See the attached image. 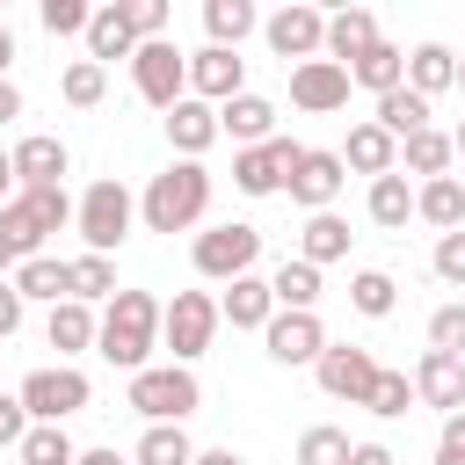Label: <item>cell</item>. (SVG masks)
Segmentation results:
<instances>
[{
	"mask_svg": "<svg viewBox=\"0 0 465 465\" xmlns=\"http://www.w3.org/2000/svg\"><path fill=\"white\" fill-rule=\"evenodd\" d=\"M167 138H174V153H182V160H203V153L218 145V109H211V102H196V94H182V102L167 109Z\"/></svg>",
	"mask_w": 465,
	"mask_h": 465,
	"instance_id": "20",
	"label": "cell"
},
{
	"mask_svg": "<svg viewBox=\"0 0 465 465\" xmlns=\"http://www.w3.org/2000/svg\"><path fill=\"white\" fill-rule=\"evenodd\" d=\"M36 22H44L51 36H87L94 7H87V0H44V7H36Z\"/></svg>",
	"mask_w": 465,
	"mask_h": 465,
	"instance_id": "43",
	"label": "cell"
},
{
	"mask_svg": "<svg viewBox=\"0 0 465 465\" xmlns=\"http://www.w3.org/2000/svg\"><path fill=\"white\" fill-rule=\"evenodd\" d=\"M298 138H269V145H247V153H232V189L240 196H283V174L298 167Z\"/></svg>",
	"mask_w": 465,
	"mask_h": 465,
	"instance_id": "12",
	"label": "cell"
},
{
	"mask_svg": "<svg viewBox=\"0 0 465 465\" xmlns=\"http://www.w3.org/2000/svg\"><path fill=\"white\" fill-rule=\"evenodd\" d=\"M450 160H465V124H458V131H450Z\"/></svg>",
	"mask_w": 465,
	"mask_h": 465,
	"instance_id": "57",
	"label": "cell"
},
{
	"mask_svg": "<svg viewBox=\"0 0 465 465\" xmlns=\"http://www.w3.org/2000/svg\"><path fill=\"white\" fill-rule=\"evenodd\" d=\"M15 116H22V87H15V80H0V124H15Z\"/></svg>",
	"mask_w": 465,
	"mask_h": 465,
	"instance_id": "51",
	"label": "cell"
},
{
	"mask_svg": "<svg viewBox=\"0 0 465 465\" xmlns=\"http://www.w3.org/2000/svg\"><path fill=\"white\" fill-rule=\"evenodd\" d=\"M73 465H124V458H116V450H80Z\"/></svg>",
	"mask_w": 465,
	"mask_h": 465,
	"instance_id": "54",
	"label": "cell"
},
{
	"mask_svg": "<svg viewBox=\"0 0 465 465\" xmlns=\"http://www.w3.org/2000/svg\"><path fill=\"white\" fill-rule=\"evenodd\" d=\"M203 211H211V167H203V160H174V167L153 174V189L138 196L145 232H189Z\"/></svg>",
	"mask_w": 465,
	"mask_h": 465,
	"instance_id": "2",
	"label": "cell"
},
{
	"mask_svg": "<svg viewBox=\"0 0 465 465\" xmlns=\"http://www.w3.org/2000/svg\"><path fill=\"white\" fill-rule=\"evenodd\" d=\"M349 305H356L363 320H385V312L400 305V283H392L385 269H356V276H349Z\"/></svg>",
	"mask_w": 465,
	"mask_h": 465,
	"instance_id": "39",
	"label": "cell"
},
{
	"mask_svg": "<svg viewBox=\"0 0 465 465\" xmlns=\"http://www.w3.org/2000/svg\"><path fill=\"white\" fill-rule=\"evenodd\" d=\"M131 87H138V102L174 109V102L189 94V51H174L167 36H160V44H138V51H131Z\"/></svg>",
	"mask_w": 465,
	"mask_h": 465,
	"instance_id": "9",
	"label": "cell"
},
{
	"mask_svg": "<svg viewBox=\"0 0 465 465\" xmlns=\"http://www.w3.org/2000/svg\"><path fill=\"white\" fill-rule=\"evenodd\" d=\"M203 29H211V44H218V51H240V36H254V29H262V15H254L247 0H203Z\"/></svg>",
	"mask_w": 465,
	"mask_h": 465,
	"instance_id": "37",
	"label": "cell"
},
{
	"mask_svg": "<svg viewBox=\"0 0 465 465\" xmlns=\"http://www.w3.org/2000/svg\"><path fill=\"white\" fill-rule=\"evenodd\" d=\"M429 349L465 356V305H436V312H429Z\"/></svg>",
	"mask_w": 465,
	"mask_h": 465,
	"instance_id": "44",
	"label": "cell"
},
{
	"mask_svg": "<svg viewBox=\"0 0 465 465\" xmlns=\"http://www.w3.org/2000/svg\"><path fill=\"white\" fill-rule=\"evenodd\" d=\"M7 283H15V298H22V305H29V298L65 305V298H73V291H65V262H51V254H29V262H22Z\"/></svg>",
	"mask_w": 465,
	"mask_h": 465,
	"instance_id": "35",
	"label": "cell"
},
{
	"mask_svg": "<svg viewBox=\"0 0 465 465\" xmlns=\"http://www.w3.org/2000/svg\"><path fill=\"white\" fill-rule=\"evenodd\" d=\"M131 51H138V36H131V22H124V0L94 7V22H87V58L109 65V58H131Z\"/></svg>",
	"mask_w": 465,
	"mask_h": 465,
	"instance_id": "28",
	"label": "cell"
},
{
	"mask_svg": "<svg viewBox=\"0 0 465 465\" xmlns=\"http://www.w3.org/2000/svg\"><path fill=\"white\" fill-rule=\"evenodd\" d=\"M15 327H22V298H15V283L0 276V341H7Z\"/></svg>",
	"mask_w": 465,
	"mask_h": 465,
	"instance_id": "49",
	"label": "cell"
},
{
	"mask_svg": "<svg viewBox=\"0 0 465 465\" xmlns=\"http://www.w3.org/2000/svg\"><path fill=\"white\" fill-rule=\"evenodd\" d=\"M363 211H371V225L400 232V225L414 218V189H407V174H400V167H392V174H378V182H371V196H363Z\"/></svg>",
	"mask_w": 465,
	"mask_h": 465,
	"instance_id": "34",
	"label": "cell"
},
{
	"mask_svg": "<svg viewBox=\"0 0 465 465\" xmlns=\"http://www.w3.org/2000/svg\"><path fill=\"white\" fill-rule=\"evenodd\" d=\"M124 22L138 44H160L167 36V0H124Z\"/></svg>",
	"mask_w": 465,
	"mask_h": 465,
	"instance_id": "45",
	"label": "cell"
},
{
	"mask_svg": "<svg viewBox=\"0 0 465 465\" xmlns=\"http://www.w3.org/2000/svg\"><path fill=\"white\" fill-rule=\"evenodd\" d=\"M131 465H196V443H189V429H182V421H153V429L138 436Z\"/></svg>",
	"mask_w": 465,
	"mask_h": 465,
	"instance_id": "36",
	"label": "cell"
},
{
	"mask_svg": "<svg viewBox=\"0 0 465 465\" xmlns=\"http://www.w3.org/2000/svg\"><path fill=\"white\" fill-rule=\"evenodd\" d=\"M414 218L436 225V232H458V225H465V182H458V174L421 182V189H414Z\"/></svg>",
	"mask_w": 465,
	"mask_h": 465,
	"instance_id": "24",
	"label": "cell"
},
{
	"mask_svg": "<svg viewBox=\"0 0 465 465\" xmlns=\"http://www.w3.org/2000/svg\"><path fill=\"white\" fill-rule=\"evenodd\" d=\"M218 320H232V327H269L276 320V298H269V276H232L225 283V298H218Z\"/></svg>",
	"mask_w": 465,
	"mask_h": 465,
	"instance_id": "22",
	"label": "cell"
},
{
	"mask_svg": "<svg viewBox=\"0 0 465 465\" xmlns=\"http://www.w3.org/2000/svg\"><path fill=\"white\" fill-rule=\"evenodd\" d=\"M371 44H378V15H371V7H341V15H327V51H320V58L356 65Z\"/></svg>",
	"mask_w": 465,
	"mask_h": 465,
	"instance_id": "21",
	"label": "cell"
},
{
	"mask_svg": "<svg viewBox=\"0 0 465 465\" xmlns=\"http://www.w3.org/2000/svg\"><path fill=\"white\" fill-rule=\"evenodd\" d=\"M7 196H15V160L0 153V203H7Z\"/></svg>",
	"mask_w": 465,
	"mask_h": 465,
	"instance_id": "56",
	"label": "cell"
},
{
	"mask_svg": "<svg viewBox=\"0 0 465 465\" xmlns=\"http://www.w3.org/2000/svg\"><path fill=\"white\" fill-rule=\"evenodd\" d=\"M15 458H22V465H73L80 450H73V436H65L58 421H29V436L15 443Z\"/></svg>",
	"mask_w": 465,
	"mask_h": 465,
	"instance_id": "38",
	"label": "cell"
},
{
	"mask_svg": "<svg viewBox=\"0 0 465 465\" xmlns=\"http://www.w3.org/2000/svg\"><path fill=\"white\" fill-rule=\"evenodd\" d=\"M58 94H65L73 109H94V102L109 94V65H94V58H73V65H65V80H58Z\"/></svg>",
	"mask_w": 465,
	"mask_h": 465,
	"instance_id": "42",
	"label": "cell"
},
{
	"mask_svg": "<svg viewBox=\"0 0 465 465\" xmlns=\"http://www.w3.org/2000/svg\"><path fill=\"white\" fill-rule=\"evenodd\" d=\"M189 94L196 102H232V94H247V58L240 51H218V44H203V51H189Z\"/></svg>",
	"mask_w": 465,
	"mask_h": 465,
	"instance_id": "14",
	"label": "cell"
},
{
	"mask_svg": "<svg viewBox=\"0 0 465 465\" xmlns=\"http://www.w3.org/2000/svg\"><path fill=\"white\" fill-rule=\"evenodd\" d=\"M15 269H22V254H15V247H7V232H0V276H15Z\"/></svg>",
	"mask_w": 465,
	"mask_h": 465,
	"instance_id": "55",
	"label": "cell"
},
{
	"mask_svg": "<svg viewBox=\"0 0 465 465\" xmlns=\"http://www.w3.org/2000/svg\"><path fill=\"white\" fill-rule=\"evenodd\" d=\"M262 349H269L283 371H298V363H320L327 327H320V312H276V320L262 327Z\"/></svg>",
	"mask_w": 465,
	"mask_h": 465,
	"instance_id": "16",
	"label": "cell"
},
{
	"mask_svg": "<svg viewBox=\"0 0 465 465\" xmlns=\"http://www.w3.org/2000/svg\"><path fill=\"white\" fill-rule=\"evenodd\" d=\"M44 341H51L58 356H80V349H94V305H80V298L51 305V320H44Z\"/></svg>",
	"mask_w": 465,
	"mask_h": 465,
	"instance_id": "31",
	"label": "cell"
},
{
	"mask_svg": "<svg viewBox=\"0 0 465 465\" xmlns=\"http://www.w3.org/2000/svg\"><path fill=\"white\" fill-rule=\"evenodd\" d=\"M269 298H276V312H312V305H320V269L298 262V254H283V262L269 269Z\"/></svg>",
	"mask_w": 465,
	"mask_h": 465,
	"instance_id": "26",
	"label": "cell"
},
{
	"mask_svg": "<svg viewBox=\"0 0 465 465\" xmlns=\"http://www.w3.org/2000/svg\"><path fill=\"white\" fill-rule=\"evenodd\" d=\"M458 94H465V58H458Z\"/></svg>",
	"mask_w": 465,
	"mask_h": 465,
	"instance_id": "58",
	"label": "cell"
},
{
	"mask_svg": "<svg viewBox=\"0 0 465 465\" xmlns=\"http://www.w3.org/2000/svg\"><path fill=\"white\" fill-rule=\"evenodd\" d=\"M312 378H320V392H327V400L363 407V392H371V378H378V356H371V349H356V341H327V349H320V363H312Z\"/></svg>",
	"mask_w": 465,
	"mask_h": 465,
	"instance_id": "13",
	"label": "cell"
},
{
	"mask_svg": "<svg viewBox=\"0 0 465 465\" xmlns=\"http://www.w3.org/2000/svg\"><path fill=\"white\" fill-rule=\"evenodd\" d=\"M29 436V414H22V400L15 392H0V450H15Z\"/></svg>",
	"mask_w": 465,
	"mask_h": 465,
	"instance_id": "47",
	"label": "cell"
},
{
	"mask_svg": "<svg viewBox=\"0 0 465 465\" xmlns=\"http://www.w3.org/2000/svg\"><path fill=\"white\" fill-rule=\"evenodd\" d=\"M349 102V65H334V58H305V65H291V109H305V116H334Z\"/></svg>",
	"mask_w": 465,
	"mask_h": 465,
	"instance_id": "15",
	"label": "cell"
},
{
	"mask_svg": "<svg viewBox=\"0 0 465 465\" xmlns=\"http://www.w3.org/2000/svg\"><path fill=\"white\" fill-rule=\"evenodd\" d=\"M15 400H22V414H29V421H58V429H65V421L94 400V385H87L73 363H44V371H29V378H22V392H15Z\"/></svg>",
	"mask_w": 465,
	"mask_h": 465,
	"instance_id": "8",
	"label": "cell"
},
{
	"mask_svg": "<svg viewBox=\"0 0 465 465\" xmlns=\"http://www.w3.org/2000/svg\"><path fill=\"white\" fill-rule=\"evenodd\" d=\"M131 407L145 414V429L153 421H189L203 407V385H196L189 363H145V371H131Z\"/></svg>",
	"mask_w": 465,
	"mask_h": 465,
	"instance_id": "5",
	"label": "cell"
},
{
	"mask_svg": "<svg viewBox=\"0 0 465 465\" xmlns=\"http://www.w3.org/2000/svg\"><path fill=\"white\" fill-rule=\"evenodd\" d=\"M341 182H349V167H341V153H320V145H305L298 153V167L283 174V196L312 218V211H334V196H341Z\"/></svg>",
	"mask_w": 465,
	"mask_h": 465,
	"instance_id": "10",
	"label": "cell"
},
{
	"mask_svg": "<svg viewBox=\"0 0 465 465\" xmlns=\"http://www.w3.org/2000/svg\"><path fill=\"white\" fill-rule=\"evenodd\" d=\"M363 407H371L378 421H400V414L414 407V378H407V371H385V363H378V378H371Z\"/></svg>",
	"mask_w": 465,
	"mask_h": 465,
	"instance_id": "40",
	"label": "cell"
},
{
	"mask_svg": "<svg viewBox=\"0 0 465 465\" xmlns=\"http://www.w3.org/2000/svg\"><path fill=\"white\" fill-rule=\"evenodd\" d=\"M73 225V196L65 189H15L7 203H0V232H7V247L29 262V254H44V240L51 232H65Z\"/></svg>",
	"mask_w": 465,
	"mask_h": 465,
	"instance_id": "3",
	"label": "cell"
},
{
	"mask_svg": "<svg viewBox=\"0 0 465 465\" xmlns=\"http://www.w3.org/2000/svg\"><path fill=\"white\" fill-rule=\"evenodd\" d=\"M7 160H15V189H65V167H73L65 138H51V131H29Z\"/></svg>",
	"mask_w": 465,
	"mask_h": 465,
	"instance_id": "18",
	"label": "cell"
},
{
	"mask_svg": "<svg viewBox=\"0 0 465 465\" xmlns=\"http://www.w3.org/2000/svg\"><path fill=\"white\" fill-rule=\"evenodd\" d=\"M254 254H262V232H254L247 218H225V225H211V232H196V247H189V262H196V276H203V283L254 276Z\"/></svg>",
	"mask_w": 465,
	"mask_h": 465,
	"instance_id": "6",
	"label": "cell"
},
{
	"mask_svg": "<svg viewBox=\"0 0 465 465\" xmlns=\"http://www.w3.org/2000/svg\"><path fill=\"white\" fill-rule=\"evenodd\" d=\"M436 276L443 283H465V225L458 232H436Z\"/></svg>",
	"mask_w": 465,
	"mask_h": 465,
	"instance_id": "46",
	"label": "cell"
},
{
	"mask_svg": "<svg viewBox=\"0 0 465 465\" xmlns=\"http://www.w3.org/2000/svg\"><path fill=\"white\" fill-rule=\"evenodd\" d=\"M371 124H378V131H385V138L400 145V138L429 131V102H421L414 87H392V94H378V116H371Z\"/></svg>",
	"mask_w": 465,
	"mask_h": 465,
	"instance_id": "32",
	"label": "cell"
},
{
	"mask_svg": "<svg viewBox=\"0 0 465 465\" xmlns=\"http://www.w3.org/2000/svg\"><path fill=\"white\" fill-rule=\"evenodd\" d=\"M436 465H465V414H443V436H436Z\"/></svg>",
	"mask_w": 465,
	"mask_h": 465,
	"instance_id": "48",
	"label": "cell"
},
{
	"mask_svg": "<svg viewBox=\"0 0 465 465\" xmlns=\"http://www.w3.org/2000/svg\"><path fill=\"white\" fill-rule=\"evenodd\" d=\"M407 87H414L421 102H436L443 87H458V51H450V44H414V51H407Z\"/></svg>",
	"mask_w": 465,
	"mask_h": 465,
	"instance_id": "23",
	"label": "cell"
},
{
	"mask_svg": "<svg viewBox=\"0 0 465 465\" xmlns=\"http://www.w3.org/2000/svg\"><path fill=\"white\" fill-rule=\"evenodd\" d=\"M218 334V298L211 291H174L160 305V349H174V363H196Z\"/></svg>",
	"mask_w": 465,
	"mask_h": 465,
	"instance_id": "7",
	"label": "cell"
},
{
	"mask_svg": "<svg viewBox=\"0 0 465 465\" xmlns=\"http://www.w3.org/2000/svg\"><path fill=\"white\" fill-rule=\"evenodd\" d=\"M349 429H334V421H312L305 436H298V465H349Z\"/></svg>",
	"mask_w": 465,
	"mask_h": 465,
	"instance_id": "41",
	"label": "cell"
},
{
	"mask_svg": "<svg viewBox=\"0 0 465 465\" xmlns=\"http://www.w3.org/2000/svg\"><path fill=\"white\" fill-rule=\"evenodd\" d=\"M131 218H138V203H131V189H124L116 174L87 182V196L73 203V225H80L87 254H116V247L131 240Z\"/></svg>",
	"mask_w": 465,
	"mask_h": 465,
	"instance_id": "4",
	"label": "cell"
},
{
	"mask_svg": "<svg viewBox=\"0 0 465 465\" xmlns=\"http://www.w3.org/2000/svg\"><path fill=\"white\" fill-rule=\"evenodd\" d=\"M414 407H436V414H465V356L421 349V363H414Z\"/></svg>",
	"mask_w": 465,
	"mask_h": 465,
	"instance_id": "17",
	"label": "cell"
},
{
	"mask_svg": "<svg viewBox=\"0 0 465 465\" xmlns=\"http://www.w3.org/2000/svg\"><path fill=\"white\" fill-rule=\"evenodd\" d=\"M196 465H247V458H240L232 443H218V450H196Z\"/></svg>",
	"mask_w": 465,
	"mask_h": 465,
	"instance_id": "52",
	"label": "cell"
},
{
	"mask_svg": "<svg viewBox=\"0 0 465 465\" xmlns=\"http://www.w3.org/2000/svg\"><path fill=\"white\" fill-rule=\"evenodd\" d=\"M65 291H73L80 305H109L124 283H116V262H109V254H73V262H65Z\"/></svg>",
	"mask_w": 465,
	"mask_h": 465,
	"instance_id": "30",
	"label": "cell"
},
{
	"mask_svg": "<svg viewBox=\"0 0 465 465\" xmlns=\"http://www.w3.org/2000/svg\"><path fill=\"white\" fill-rule=\"evenodd\" d=\"M341 167H356V174H371V182H378V174H392V167H400V145H392L378 124H356V131H349V145H341Z\"/></svg>",
	"mask_w": 465,
	"mask_h": 465,
	"instance_id": "29",
	"label": "cell"
},
{
	"mask_svg": "<svg viewBox=\"0 0 465 465\" xmlns=\"http://www.w3.org/2000/svg\"><path fill=\"white\" fill-rule=\"evenodd\" d=\"M7 65H15V29L0 22V80H7Z\"/></svg>",
	"mask_w": 465,
	"mask_h": 465,
	"instance_id": "53",
	"label": "cell"
},
{
	"mask_svg": "<svg viewBox=\"0 0 465 465\" xmlns=\"http://www.w3.org/2000/svg\"><path fill=\"white\" fill-rule=\"evenodd\" d=\"M349 87H371V94H392V87H407V51L400 44H371L356 65H349Z\"/></svg>",
	"mask_w": 465,
	"mask_h": 465,
	"instance_id": "27",
	"label": "cell"
},
{
	"mask_svg": "<svg viewBox=\"0 0 465 465\" xmlns=\"http://www.w3.org/2000/svg\"><path fill=\"white\" fill-rule=\"evenodd\" d=\"M160 349V298L153 291H116L94 312V356H109L116 371H145Z\"/></svg>",
	"mask_w": 465,
	"mask_h": 465,
	"instance_id": "1",
	"label": "cell"
},
{
	"mask_svg": "<svg viewBox=\"0 0 465 465\" xmlns=\"http://www.w3.org/2000/svg\"><path fill=\"white\" fill-rule=\"evenodd\" d=\"M400 174H421V182H436V174H450V131H414V138H400Z\"/></svg>",
	"mask_w": 465,
	"mask_h": 465,
	"instance_id": "33",
	"label": "cell"
},
{
	"mask_svg": "<svg viewBox=\"0 0 465 465\" xmlns=\"http://www.w3.org/2000/svg\"><path fill=\"white\" fill-rule=\"evenodd\" d=\"M349 465H400V458H392L385 443H356V450H349Z\"/></svg>",
	"mask_w": 465,
	"mask_h": 465,
	"instance_id": "50",
	"label": "cell"
},
{
	"mask_svg": "<svg viewBox=\"0 0 465 465\" xmlns=\"http://www.w3.org/2000/svg\"><path fill=\"white\" fill-rule=\"evenodd\" d=\"M262 36H269V51H276V58L305 65V58H320V51H327V15H320V7H305V0H291V7H276V15L262 22Z\"/></svg>",
	"mask_w": 465,
	"mask_h": 465,
	"instance_id": "11",
	"label": "cell"
},
{
	"mask_svg": "<svg viewBox=\"0 0 465 465\" xmlns=\"http://www.w3.org/2000/svg\"><path fill=\"white\" fill-rule=\"evenodd\" d=\"M349 240H356V232H349V218H341V211H312V218H305V232H298V262L327 269V262H341V254H349Z\"/></svg>",
	"mask_w": 465,
	"mask_h": 465,
	"instance_id": "25",
	"label": "cell"
},
{
	"mask_svg": "<svg viewBox=\"0 0 465 465\" xmlns=\"http://www.w3.org/2000/svg\"><path fill=\"white\" fill-rule=\"evenodd\" d=\"M218 138H240V153H247V145H269V138H276V102H269V94H232V102H218Z\"/></svg>",
	"mask_w": 465,
	"mask_h": 465,
	"instance_id": "19",
	"label": "cell"
}]
</instances>
